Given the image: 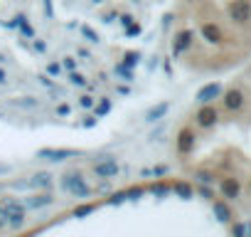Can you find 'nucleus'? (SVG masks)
<instances>
[{
    "label": "nucleus",
    "instance_id": "obj_1",
    "mask_svg": "<svg viewBox=\"0 0 251 237\" xmlns=\"http://www.w3.org/2000/svg\"><path fill=\"white\" fill-rule=\"evenodd\" d=\"M0 207L8 212V225L10 227H23L25 225V203H18L15 198H3L0 200Z\"/></svg>",
    "mask_w": 251,
    "mask_h": 237
},
{
    "label": "nucleus",
    "instance_id": "obj_2",
    "mask_svg": "<svg viewBox=\"0 0 251 237\" xmlns=\"http://www.w3.org/2000/svg\"><path fill=\"white\" fill-rule=\"evenodd\" d=\"M62 185H64L72 195H76V198H89V195H91V188L86 185V180L81 178V173H67V176L62 178Z\"/></svg>",
    "mask_w": 251,
    "mask_h": 237
},
{
    "label": "nucleus",
    "instance_id": "obj_3",
    "mask_svg": "<svg viewBox=\"0 0 251 237\" xmlns=\"http://www.w3.org/2000/svg\"><path fill=\"white\" fill-rule=\"evenodd\" d=\"M229 18L234 23H246L251 18V3L249 0H231L229 3Z\"/></svg>",
    "mask_w": 251,
    "mask_h": 237
},
{
    "label": "nucleus",
    "instance_id": "obj_4",
    "mask_svg": "<svg viewBox=\"0 0 251 237\" xmlns=\"http://www.w3.org/2000/svg\"><path fill=\"white\" fill-rule=\"evenodd\" d=\"M37 156L40 158H47V161H54V163H62L67 158L79 156V151H74V148H40Z\"/></svg>",
    "mask_w": 251,
    "mask_h": 237
},
{
    "label": "nucleus",
    "instance_id": "obj_5",
    "mask_svg": "<svg viewBox=\"0 0 251 237\" xmlns=\"http://www.w3.org/2000/svg\"><path fill=\"white\" fill-rule=\"evenodd\" d=\"M118 171H121V168H118V163H116L113 158H103V161L94 163V173H96V178H103V180L116 178Z\"/></svg>",
    "mask_w": 251,
    "mask_h": 237
},
{
    "label": "nucleus",
    "instance_id": "obj_6",
    "mask_svg": "<svg viewBox=\"0 0 251 237\" xmlns=\"http://www.w3.org/2000/svg\"><path fill=\"white\" fill-rule=\"evenodd\" d=\"M192 40H195V32H192V30H182V32H177L175 40H173V55L180 57L182 52H187V50L192 47Z\"/></svg>",
    "mask_w": 251,
    "mask_h": 237
},
{
    "label": "nucleus",
    "instance_id": "obj_7",
    "mask_svg": "<svg viewBox=\"0 0 251 237\" xmlns=\"http://www.w3.org/2000/svg\"><path fill=\"white\" fill-rule=\"evenodd\" d=\"M197 124L202 126V129H209V126H214L217 124V109L214 106H209V104H202V109L197 111Z\"/></svg>",
    "mask_w": 251,
    "mask_h": 237
},
{
    "label": "nucleus",
    "instance_id": "obj_8",
    "mask_svg": "<svg viewBox=\"0 0 251 237\" xmlns=\"http://www.w3.org/2000/svg\"><path fill=\"white\" fill-rule=\"evenodd\" d=\"M219 94H222V87H219L217 82H212V84H207V87H202V89L197 91V101H200V104H212Z\"/></svg>",
    "mask_w": 251,
    "mask_h": 237
},
{
    "label": "nucleus",
    "instance_id": "obj_9",
    "mask_svg": "<svg viewBox=\"0 0 251 237\" xmlns=\"http://www.w3.org/2000/svg\"><path fill=\"white\" fill-rule=\"evenodd\" d=\"M10 28H18L25 37H30V40H35L37 35H35V30H32V25H30V20H27V15L25 13H18L15 18H13V23H10Z\"/></svg>",
    "mask_w": 251,
    "mask_h": 237
},
{
    "label": "nucleus",
    "instance_id": "obj_10",
    "mask_svg": "<svg viewBox=\"0 0 251 237\" xmlns=\"http://www.w3.org/2000/svg\"><path fill=\"white\" fill-rule=\"evenodd\" d=\"M200 32H202V37H204L207 42H212V45H219V42H222V28L214 25V23H204V25L200 28Z\"/></svg>",
    "mask_w": 251,
    "mask_h": 237
},
{
    "label": "nucleus",
    "instance_id": "obj_11",
    "mask_svg": "<svg viewBox=\"0 0 251 237\" xmlns=\"http://www.w3.org/2000/svg\"><path fill=\"white\" fill-rule=\"evenodd\" d=\"M224 106H226L229 111H239V109L244 106V94H241L239 89H229V91L224 94Z\"/></svg>",
    "mask_w": 251,
    "mask_h": 237
},
{
    "label": "nucleus",
    "instance_id": "obj_12",
    "mask_svg": "<svg viewBox=\"0 0 251 237\" xmlns=\"http://www.w3.org/2000/svg\"><path fill=\"white\" fill-rule=\"evenodd\" d=\"M195 148V134L190 129H182L180 136H177V151L180 153H190Z\"/></svg>",
    "mask_w": 251,
    "mask_h": 237
},
{
    "label": "nucleus",
    "instance_id": "obj_13",
    "mask_svg": "<svg viewBox=\"0 0 251 237\" xmlns=\"http://www.w3.org/2000/svg\"><path fill=\"white\" fill-rule=\"evenodd\" d=\"M219 188H222V195H224V198H229V200L239 198V193H241V185H239V180H236V178H224Z\"/></svg>",
    "mask_w": 251,
    "mask_h": 237
},
{
    "label": "nucleus",
    "instance_id": "obj_14",
    "mask_svg": "<svg viewBox=\"0 0 251 237\" xmlns=\"http://www.w3.org/2000/svg\"><path fill=\"white\" fill-rule=\"evenodd\" d=\"M111 109H113V101H111L108 96H101V99H96V104H94V116H96V118H103Z\"/></svg>",
    "mask_w": 251,
    "mask_h": 237
},
{
    "label": "nucleus",
    "instance_id": "obj_15",
    "mask_svg": "<svg viewBox=\"0 0 251 237\" xmlns=\"http://www.w3.org/2000/svg\"><path fill=\"white\" fill-rule=\"evenodd\" d=\"M52 195L50 193H40V195H32V198H27V203H25V207H47V205H52Z\"/></svg>",
    "mask_w": 251,
    "mask_h": 237
},
{
    "label": "nucleus",
    "instance_id": "obj_16",
    "mask_svg": "<svg viewBox=\"0 0 251 237\" xmlns=\"http://www.w3.org/2000/svg\"><path fill=\"white\" fill-rule=\"evenodd\" d=\"M214 217L219 220V222H229L231 220V210H229V205L226 203H214Z\"/></svg>",
    "mask_w": 251,
    "mask_h": 237
},
{
    "label": "nucleus",
    "instance_id": "obj_17",
    "mask_svg": "<svg viewBox=\"0 0 251 237\" xmlns=\"http://www.w3.org/2000/svg\"><path fill=\"white\" fill-rule=\"evenodd\" d=\"M168 109H170V104H168V101H163V104L153 106V109L146 114V118H148V121H158V118H163V116L168 114Z\"/></svg>",
    "mask_w": 251,
    "mask_h": 237
},
{
    "label": "nucleus",
    "instance_id": "obj_18",
    "mask_svg": "<svg viewBox=\"0 0 251 237\" xmlns=\"http://www.w3.org/2000/svg\"><path fill=\"white\" fill-rule=\"evenodd\" d=\"M170 190H175V195H180L182 200H190V198H192V185H190V183H182V180H180V183H175Z\"/></svg>",
    "mask_w": 251,
    "mask_h": 237
},
{
    "label": "nucleus",
    "instance_id": "obj_19",
    "mask_svg": "<svg viewBox=\"0 0 251 237\" xmlns=\"http://www.w3.org/2000/svg\"><path fill=\"white\" fill-rule=\"evenodd\" d=\"M30 183H32L35 188H50V185H52V176H50V173H35Z\"/></svg>",
    "mask_w": 251,
    "mask_h": 237
},
{
    "label": "nucleus",
    "instance_id": "obj_20",
    "mask_svg": "<svg viewBox=\"0 0 251 237\" xmlns=\"http://www.w3.org/2000/svg\"><path fill=\"white\" fill-rule=\"evenodd\" d=\"M138 62H141V52H126L121 64H123V67H128V69H133Z\"/></svg>",
    "mask_w": 251,
    "mask_h": 237
},
{
    "label": "nucleus",
    "instance_id": "obj_21",
    "mask_svg": "<svg viewBox=\"0 0 251 237\" xmlns=\"http://www.w3.org/2000/svg\"><path fill=\"white\" fill-rule=\"evenodd\" d=\"M96 210V205L94 203H84V205H76L74 207V217H89L91 212Z\"/></svg>",
    "mask_w": 251,
    "mask_h": 237
},
{
    "label": "nucleus",
    "instance_id": "obj_22",
    "mask_svg": "<svg viewBox=\"0 0 251 237\" xmlns=\"http://www.w3.org/2000/svg\"><path fill=\"white\" fill-rule=\"evenodd\" d=\"M79 32H81L89 42H94V45H99V40H101V37H99V32H94L89 25H81V28H79Z\"/></svg>",
    "mask_w": 251,
    "mask_h": 237
},
{
    "label": "nucleus",
    "instance_id": "obj_23",
    "mask_svg": "<svg viewBox=\"0 0 251 237\" xmlns=\"http://www.w3.org/2000/svg\"><path fill=\"white\" fill-rule=\"evenodd\" d=\"M151 193H153L155 198H163V195L170 193V185H165V183H153V185H151Z\"/></svg>",
    "mask_w": 251,
    "mask_h": 237
},
{
    "label": "nucleus",
    "instance_id": "obj_24",
    "mask_svg": "<svg viewBox=\"0 0 251 237\" xmlns=\"http://www.w3.org/2000/svg\"><path fill=\"white\" fill-rule=\"evenodd\" d=\"M116 74L123 77V82H133V72L128 67H123V64H116Z\"/></svg>",
    "mask_w": 251,
    "mask_h": 237
},
{
    "label": "nucleus",
    "instance_id": "obj_25",
    "mask_svg": "<svg viewBox=\"0 0 251 237\" xmlns=\"http://www.w3.org/2000/svg\"><path fill=\"white\" fill-rule=\"evenodd\" d=\"M126 200H128V195H126V190H121V193H113L108 198V205H123Z\"/></svg>",
    "mask_w": 251,
    "mask_h": 237
},
{
    "label": "nucleus",
    "instance_id": "obj_26",
    "mask_svg": "<svg viewBox=\"0 0 251 237\" xmlns=\"http://www.w3.org/2000/svg\"><path fill=\"white\" fill-rule=\"evenodd\" d=\"M69 82H72L74 87H86V79H84V74H79L76 69H74V72H69Z\"/></svg>",
    "mask_w": 251,
    "mask_h": 237
},
{
    "label": "nucleus",
    "instance_id": "obj_27",
    "mask_svg": "<svg viewBox=\"0 0 251 237\" xmlns=\"http://www.w3.org/2000/svg\"><path fill=\"white\" fill-rule=\"evenodd\" d=\"M141 32H143V28H141L138 23H131L128 28H126V32H123V35H126V37H138Z\"/></svg>",
    "mask_w": 251,
    "mask_h": 237
},
{
    "label": "nucleus",
    "instance_id": "obj_28",
    "mask_svg": "<svg viewBox=\"0 0 251 237\" xmlns=\"http://www.w3.org/2000/svg\"><path fill=\"white\" fill-rule=\"evenodd\" d=\"M94 104H96V99H94L91 94H84V96H79V106H81V109H94Z\"/></svg>",
    "mask_w": 251,
    "mask_h": 237
},
{
    "label": "nucleus",
    "instance_id": "obj_29",
    "mask_svg": "<svg viewBox=\"0 0 251 237\" xmlns=\"http://www.w3.org/2000/svg\"><path fill=\"white\" fill-rule=\"evenodd\" d=\"M47 74L50 77H59L62 74V62H50L47 64Z\"/></svg>",
    "mask_w": 251,
    "mask_h": 237
},
{
    "label": "nucleus",
    "instance_id": "obj_30",
    "mask_svg": "<svg viewBox=\"0 0 251 237\" xmlns=\"http://www.w3.org/2000/svg\"><path fill=\"white\" fill-rule=\"evenodd\" d=\"M146 190L141 188V185H136V188H131V190H126V195H128V200H138L141 195H143Z\"/></svg>",
    "mask_w": 251,
    "mask_h": 237
},
{
    "label": "nucleus",
    "instance_id": "obj_31",
    "mask_svg": "<svg viewBox=\"0 0 251 237\" xmlns=\"http://www.w3.org/2000/svg\"><path fill=\"white\" fill-rule=\"evenodd\" d=\"M62 69L74 72V69H76V59H74V57H64V59H62Z\"/></svg>",
    "mask_w": 251,
    "mask_h": 237
},
{
    "label": "nucleus",
    "instance_id": "obj_32",
    "mask_svg": "<svg viewBox=\"0 0 251 237\" xmlns=\"http://www.w3.org/2000/svg\"><path fill=\"white\" fill-rule=\"evenodd\" d=\"M231 237H246V225L236 222V225L231 227Z\"/></svg>",
    "mask_w": 251,
    "mask_h": 237
},
{
    "label": "nucleus",
    "instance_id": "obj_33",
    "mask_svg": "<svg viewBox=\"0 0 251 237\" xmlns=\"http://www.w3.org/2000/svg\"><path fill=\"white\" fill-rule=\"evenodd\" d=\"M32 47H35V52H40V55H45V52H47V42H45V40H40V37H35Z\"/></svg>",
    "mask_w": 251,
    "mask_h": 237
},
{
    "label": "nucleus",
    "instance_id": "obj_34",
    "mask_svg": "<svg viewBox=\"0 0 251 237\" xmlns=\"http://www.w3.org/2000/svg\"><path fill=\"white\" fill-rule=\"evenodd\" d=\"M197 180H200V183H204V185H209L214 178H212V173H207V171H200V173H197Z\"/></svg>",
    "mask_w": 251,
    "mask_h": 237
},
{
    "label": "nucleus",
    "instance_id": "obj_35",
    "mask_svg": "<svg viewBox=\"0 0 251 237\" xmlns=\"http://www.w3.org/2000/svg\"><path fill=\"white\" fill-rule=\"evenodd\" d=\"M96 121H99L96 116H86L84 121H81V126H84V129H94V126H96Z\"/></svg>",
    "mask_w": 251,
    "mask_h": 237
},
{
    "label": "nucleus",
    "instance_id": "obj_36",
    "mask_svg": "<svg viewBox=\"0 0 251 237\" xmlns=\"http://www.w3.org/2000/svg\"><path fill=\"white\" fill-rule=\"evenodd\" d=\"M18 106H37V99H32V96H25V99H20V101H15Z\"/></svg>",
    "mask_w": 251,
    "mask_h": 237
},
{
    "label": "nucleus",
    "instance_id": "obj_37",
    "mask_svg": "<svg viewBox=\"0 0 251 237\" xmlns=\"http://www.w3.org/2000/svg\"><path fill=\"white\" fill-rule=\"evenodd\" d=\"M131 23H136V18H133L131 13H126V15H121V25H123V28H128Z\"/></svg>",
    "mask_w": 251,
    "mask_h": 237
},
{
    "label": "nucleus",
    "instance_id": "obj_38",
    "mask_svg": "<svg viewBox=\"0 0 251 237\" xmlns=\"http://www.w3.org/2000/svg\"><path fill=\"white\" fill-rule=\"evenodd\" d=\"M69 111H72L69 104H59V106H57V114H59V116H69Z\"/></svg>",
    "mask_w": 251,
    "mask_h": 237
},
{
    "label": "nucleus",
    "instance_id": "obj_39",
    "mask_svg": "<svg viewBox=\"0 0 251 237\" xmlns=\"http://www.w3.org/2000/svg\"><path fill=\"white\" fill-rule=\"evenodd\" d=\"M3 227H8V212L0 207V230H3Z\"/></svg>",
    "mask_w": 251,
    "mask_h": 237
},
{
    "label": "nucleus",
    "instance_id": "obj_40",
    "mask_svg": "<svg viewBox=\"0 0 251 237\" xmlns=\"http://www.w3.org/2000/svg\"><path fill=\"white\" fill-rule=\"evenodd\" d=\"M165 171H168L165 166H158V168H153L151 173H153V176H165Z\"/></svg>",
    "mask_w": 251,
    "mask_h": 237
},
{
    "label": "nucleus",
    "instance_id": "obj_41",
    "mask_svg": "<svg viewBox=\"0 0 251 237\" xmlns=\"http://www.w3.org/2000/svg\"><path fill=\"white\" fill-rule=\"evenodd\" d=\"M40 82H42L45 87H52V79H50V74H42V77H40Z\"/></svg>",
    "mask_w": 251,
    "mask_h": 237
},
{
    "label": "nucleus",
    "instance_id": "obj_42",
    "mask_svg": "<svg viewBox=\"0 0 251 237\" xmlns=\"http://www.w3.org/2000/svg\"><path fill=\"white\" fill-rule=\"evenodd\" d=\"M8 82V74H5V69H0V84H5Z\"/></svg>",
    "mask_w": 251,
    "mask_h": 237
},
{
    "label": "nucleus",
    "instance_id": "obj_43",
    "mask_svg": "<svg viewBox=\"0 0 251 237\" xmlns=\"http://www.w3.org/2000/svg\"><path fill=\"white\" fill-rule=\"evenodd\" d=\"M200 193H202V198H212V193H209V188H202Z\"/></svg>",
    "mask_w": 251,
    "mask_h": 237
},
{
    "label": "nucleus",
    "instance_id": "obj_44",
    "mask_svg": "<svg viewBox=\"0 0 251 237\" xmlns=\"http://www.w3.org/2000/svg\"><path fill=\"white\" fill-rule=\"evenodd\" d=\"M246 232H249V237H251V225H249V227H246Z\"/></svg>",
    "mask_w": 251,
    "mask_h": 237
}]
</instances>
